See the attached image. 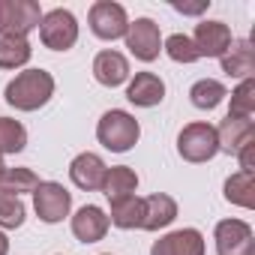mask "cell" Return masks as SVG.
<instances>
[{
  "instance_id": "obj_1",
  "label": "cell",
  "mask_w": 255,
  "mask_h": 255,
  "mask_svg": "<svg viewBox=\"0 0 255 255\" xmlns=\"http://www.w3.org/2000/svg\"><path fill=\"white\" fill-rule=\"evenodd\" d=\"M54 87L57 84H54L51 72H45V69H24L6 84L3 99L15 111H39V108H45L51 102Z\"/></svg>"
},
{
  "instance_id": "obj_2",
  "label": "cell",
  "mask_w": 255,
  "mask_h": 255,
  "mask_svg": "<svg viewBox=\"0 0 255 255\" xmlns=\"http://www.w3.org/2000/svg\"><path fill=\"white\" fill-rule=\"evenodd\" d=\"M141 138V126L138 120L129 114V111H123V108H111L99 117L96 123V141L111 150V153H129Z\"/></svg>"
},
{
  "instance_id": "obj_3",
  "label": "cell",
  "mask_w": 255,
  "mask_h": 255,
  "mask_svg": "<svg viewBox=\"0 0 255 255\" xmlns=\"http://www.w3.org/2000/svg\"><path fill=\"white\" fill-rule=\"evenodd\" d=\"M177 153L183 162H192V165H201V162H210L216 153H219V141H216V126L207 123V120H195V123H186L180 135H177Z\"/></svg>"
},
{
  "instance_id": "obj_4",
  "label": "cell",
  "mask_w": 255,
  "mask_h": 255,
  "mask_svg": "<svg viewBox=\"0 0 255 255\" xmlns=\"http://www.w3.org/2000/svg\"><path fill=\"white\" fill-rule=\"evenodd\" d=\"M42 21V9L36 0H0V36H21L33 33Z\"/></svg>"
},
{
  "instance_id": "obj_5",
  "label": "cell",
  "mask_w": 255,
  "mask_h": 255,
  "mask_svg": "<svg viewBox=\"0 0 255 255\" xmlns=\"http://www.w3.org/2000/svg\"><path fill=\"white\" fill-rule=\"evenodd\" d=\"M87 27L96 39L102 42H114V39H123L126 36V27H129V15L120 3L114 0H96L87 12Z\"/></svg>"
},
{
  "instance_id": "obj_6",
  "label": "cell",
  "mask_w": 255,
  "mask_h": 255,
  "mask_svg": "<svg viewBox=\"0 0 255 255\" xmlns=\"http://www.w3.org/2000/svg\"><path fill=\"white\" fill-rule=\"evenodd\" d=\"M33 210L45 225H57L72 210V192L57 180H39L33 189Z\"/></svg>"
},
{
  "instance_id": "obj_7",
  "label": "cell",
  "mask_w": 255,
  "mask_h": 255,
  "mask_svg": "<svg viewBox=\"0 0 255 255\" xmlns=\"http://www.w3.org/2000/svg\"><path fill=\"white\" fill-rule=\"evenodd\" d=\"M39 39L51 51H69L78 42V18L69 9H51L42 12L39 21Z\"/></svg>"
},
{
  "instance_id": "obj_8",
  "label": "cell",
  "mask_w": 255,
  "mask_h": 255,
  "mask_svg": "<svg viewBox=\"0 0 255 255\" xmlns=\"http://www.w3.org/2000/svg\"><path fill=\"white\" fill-rule=\"evenodd\" d=\"M129 54L141 63H153L162 51V33H159V24L153 18H135L126 27V36H123Z\"/></svg>"
},
{
  "instance_id": "obj_9",
  "label": "cell",
  "mask_w": 255,
  "mask_h": 255,
  "mask_svg": "<svg viewBox=\"0 0 255 255\" xmlns=\"http://www.w3.org/2000/svg\"><path fill=\"white\" fill-rule=\"evenodd\" d=\"M216 255H255L252 225L243 219H219L213 228Z\"/></svg>"
},
{
  "instance_id": "obj_10",
  "label": "cell",
  "mask_w": 255,
  "mask_h": 255,
  "mask_svg": "<svg viewBox=\"0 0 255 255\" xmlns=\"http://www.w3.org/2000/svg\"><path fill=\"white\" fill-rule=\"evenodd\" d=\"M192 42H195V48H198V54L201 57H222L228 48H231V42H234V36H231V27L225 24V21H198L195 24V33H192Z\"/></svg>"
},
{
  "instance_id": "obj_11",
  "label": "cell",
  "mask_w": 255,
  "mask_h": 255,
  "mask_svg": "<svg viewBox=\"0 0 255 255\" xmlns=\"http://www.w3.org/2000/svg\"><path fill=\"white\" fill-rule=\"evenodd\" d=\"M207 243L198 228H177L153 240L150 255H204Z\"/></svg>"
},
{
  "instance_id": "obj_12",
  "label": "cell",
  "mask_w": 255,
  "mask_h": 255,
  "mask_svg": "<svg viewBox=\"0 0 255 255\" xmlns=\"http://www.w3.org/2000/svg\"><path fill=\"white\" fill-rule=\"evenodd\" d=\"M105 171L108 165L102 162L99 153H78L72 162H69V180L81 189V192H99L102 189V180H105Z\"/></svg>"
},
{
  "instance_id": "obj_13",
  "label": "cell",
  "mask_w": 255,
  "mask_h": 255,
  "mask_svg": "<svg viewBox=\"0 0 255 255\" xmlns=\"http://www.w3.org/2000/svg\"><path fill=\"white\" fill-rule=\"evenodd\" d=\"M69 225H72L75 240H81V243H99V240L108 234V228H111L108 213H105L102 207H96V204L78 207L75 216L69 219Z\"/></svg>"
},
{
  "instance_id": "obj_14",
  "label": "cell",
  "mask_w": 255,
  "mask_h": 255,
  "mask_svg": "<svg viewBox=\"0 0 255 255\" xmlns=\"http://www.w3.org/2000/svg\"><path fill=\"white\" fill-rule=\"evenodd\" d=\"M126 99L135 108H156L165 99V81L156 72H135V78L126 81Z\"/></svg>"
},
{
  "instance_id": "obj_15",
  "label": "cell",
  "mask_w": 255,
  "mask_h": 255,
  "mask_svg": "<svg viewBox=\"0 0 255 255\" xmlns=\"http://www.w3.org/2000/svg\"><path fill=\"white\" fill-rule=\"evenodd\" d=\"M129 60L126 54H120L117 48H105L93 57V78L102 84V87H120L129 81Z\"/></svg>"
},
{
  "instance_id": "obj_16",
  "label": "cell",
  "mask_w": 255,
  "mask_h": 255,
  "mask_svg": "<svg viewBox=\"0 0 255 255\" xmlns=\"http://www.w3.org/2000/svg\"><path fill=\"white\" fill-rule=\"evenodd\" d=\"M216 141H219V153L237 156L240 147H246L249 141H255V123L225 114V120L216 126Z\"/></svg>"
},
{
  "instance_id": "obj_17",
  "label": "cell",
  "mask_w": 255,
  "mask_h": 255,
  "mask_svg": "<svg viewBox=\"0 0 255 255\" xmlns=\"http://www.w3.org/2000/svg\"><path fill=\"white\" fill-rule=\"evenodd\" d=\"M219 66L228 78H237V81H246L255 75V48L249 39H234L231 48L219 57Z\"/></svg>"
},
{
  "instance_id": "obj_18",
  "label": "cell",
  "mask_w": 255,
  "mask_h": 255,
  "mask_svg": "<svg viewBox=\"0 0 255 255\" xmlns=\"http://www.w3.org/2000/svg\"><path fill=\"white\" fill-rule=\"evenodd\" d=\"M141 204H144L141 231H162L177 219V201L165 192H153V195L141 198Z\"/></svg>"
},
{
  "instance_id": "obj_19",
  "label": "cell",
  "mask_w": 255,
  "mask_h": 255,
  "mask_svg": "<svg viewBox=\"0 0 255 255\" xmlns=\"http://www.w3.org/2000/svg\"><path fill=\"white\" fill-rule=\"evenodd\" d=\"M108 204L111 201H120V198H129L138 192V174L129 168V165H111L105 171V180H102V189H99Z\"/></svg>"
},
{
  "instance_id": "obj_20",
  "label": "cell",
  "mask_w": 255,
  "mask_h": 255,
  "mask_svg": "<svg viewBox=\"0 0 255 255\" xmlns=\"http://www.w3.org/2000/svg\"><path fill=\"white\" fill-rule=\"evenodd\" d=\"M222 195H225L228 204L252 210L255 207V171H234L231 177H225Z\"/></svg>"
},
{
  "instance_id": "obj_21",
  "label": "cell",
  "mask_w": 255,
  "mask_h": 255,
  "mask_svg": "<svg viewBox=\"0 0 255 255\" xmlns=\"http://www.w3.org/2000/svg\"><path fill=\"white\" fill-rule=\"evenodd\" d=\"M141 219H144V204H141L138 195L111 201L108 222H111L114 228H120V231H132V228H141Z\"/></svg>"
},
{
  "instance_id": "obj_22",
  "label": "cell",
  "mask_w": 255,
  "mask_h": 255,
  "mask_svg": "<svg viewBox=\"0 0 255 255\" xmlns=\"http://www.w3.org/2000/svg\"><path fill=\"white\" fill-rule=\"evenodd\" d=\"M228 99V87L216 78H198L192 87H189V102L198 108V111H213L216 105H222Z\"/></svg>"
},
{
  "instance_id": "obj_23",
  "label": "cell",
  "mask_w": 255,
  "mask_h": 255,
  "mask_svg": "<svg viewBox=\"0 0 255 255\" xmlns=\"http://www.w3.org/2000/svg\"><path fill=\"white\" fill-rule=\"evenodd\" d=\"M33 57V48L21 36H0V69H21Z\"/></svg>"
},
{
  "instance_id": "obj_24",
  "label": "cell",
  "mask_w": 255,
  "mask_h": 255,
  "mask_svg": "<svg viewBox=\"0 0 255 255\" xmlns=\"http://www.w3.org/2000/svg\"><path fill=\"white\" fill-rule=\"evenodd\" d=\"M27 147V129L15 117H0V156H15Z\"/></svg>"
},
{
  "instance_id": "obj_25",
  "label": "cell",
  "mask_w": 255,
  "mask_h": 255,
  "mask_svg": "<svg viewBox=\"0 0 255 255\" xmlns=\"http://www.w3.org/2000/svg\"><path fill=\"white\" fill-rule=\"evenodd\" d=\"M39 186V177L30 168H6L3 177H0V195H12L21 198L24 192L33 195V189Z\"/></svg>"
},
{
  "instance_id": "obj_26",
  "label": "cell",
  "mask_w": 255,
  "mask_h": 255,
  "mask_svg": "<svg viewBox=\"0 0 255 255\" xmlns=\"http://www.w3.org/2000/svg\"><path fill=\"white\" fill-rule=\"evenodd\" d=\"M228 117H240V120H252L255 117V78H246V81H240L231 90Z\"/></svg>"
},
{
  "instance_id": "obj_27",
  "label": "cell",
  "mask_w": 255,
  "mask_h": 255,
  "mask_svg": "<svg viewBox=\"0 0 255 255\" xmlns=\"http://www.w3.org/2000/svg\"><path fill=\"white\" fill-rule=\"evenodd\" d=\"M162 51H165L174 63H183V66L201 60V54H198L192 36H186V33H171L168 39H162Z\"/></svg>"
},
{
  "instance_id": "obj_28",
  "label": "cell",
  "mask_w": 255,
  "mask_h": 255,
  "mask_svg": "<svg viewBox=\"0 0 255 255\" xmlns=\"http://www.w3.org/2000/svg\"><path fill=\"white\" fill-rule=\"evenodd\" d=\"M27 219V207L21 198H12V195H0V231H12V228H21Z\"/></svg>"
},
{
  "instance_id": "obj_29",
  "label": "cell",
  "mask_w": 255,
  "mask_h": 255,
  "mask_svg": "<svg viewBox=\"0 0 255 255\" xmlns=\"http://www.w3.org/2000/svg\"><path fill=\"white\" fill-rule=\"evenodd\" d=\"M171 9H177L180 15H201L210 9V0H195V3H186V0H171Z\"/></svg>"
},
{
  "instance_id": "obj_30",
  "label": "cell",
  "mask_w": 255,
  "mask_h": 255,
  "mask_svg": "<svg viewBox=\"0 0 255 255\" xmlns=\"http://www.w3.org/2000/svg\"><path fill=\"white\" fill-rule=\"evenodd\" d=\"M252 153H255V141H249L246 147L237 150V162H240V171H255V162H252Z\"/></svg>"
},
{
  "instance_id": "obj_31",
  "label": "cell",
  "mask_w": 255,
  "mask_h": 255,
  "mask_svg": "<svg viewBox=\"0 0 255 255\" xmlns=\"http://www.w3.org/2000/svg\"><path fill=\"white\" fill-rule=\"evenodd\" d=\"M0 255H9V237H6V231H0Z\"/></svg>"
},
{
  "instance_id": "obj_32",
  "label": "cell",
  "mask_w": 255,
  "mask_h": 255,
  "mask_svg": "<svg viewBox=\"0 0 255 255\" xmlns=\"http://www.w3.org/2000/svg\"><path fill=\"white\" fill-rule=\"evenodd\" d=\"M3 171H6V162H3V156H0V177H3Z\"/></svg>"
},
{
  "instance_id": "obj_33",
  "label": "cell",
  "mask_w": 255,
  "mask_h": 255,
  "mask_svg": "<svg viewBox=\"0 0 255 255\" xmlns=\"http://www.w3.org/2000/svg\"><path fill=\"white\" fill-rule=\"evenodd\" d=\"M102 255H111V252H102Z\"/></svg>"
}]
</instances>
